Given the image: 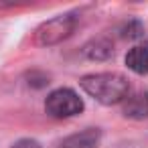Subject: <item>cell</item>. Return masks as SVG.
<instances>
[{
  "label": "cell",
  "instance_id": "8992f818",
  "mask_svg": "<svg viewBox=\"0 0 148 148\" xmlns=\"http://www.w3.org/2000/svg\"><path fill=\"white\" fill-rule=\"evenodd\" d=\"M83 55L91 61H106L114 55V45L108 39H91L89 43H85L83 47Z\"/></svg>",
  "mask_w": 148,
  "mask_h": 148
},
{
  "label": "cell",
  "instance_id": "ba28073f",
  "mask_svg": "<svg viewBox=\"0 0 148 148\" xmlns=\"http://www.w3.org/2000/svg\"><path fill=\"white\" fill-rule=\"evenodd\" d=\"M10 148H41V144L37 140H31V138H23V140H16Z\"/></svg>",
  "mask_w": 148,
  "mask_h": 148
},
{
  "label": "cell",
  "instance_id": "9c48e42d",
  "mask_svg": "<svg viewBox=\"0 0 148 148\" xmlns=\"http://www.w3.org/2000/svg\"><path fill=\"white\" fill-rule=\"evenodd\" d=\"M126 31H128V33H126L124 37H128V39H136V37L142 35V27H140L138 23H130V25L126 27Z\"/></svg>",
  "mask_w": 148,
  "mask_h": 148
},
{
  "label": "cell",
  "instance_id": "7a4b0ae2",
  "mask_svg": "<svg viewBox=\"0 0 148 148\" xmlns=\"http://www.w3.org/2000/svg\"><path fill=\"white\" fill-rule=\"evenodd\" d=\"M77 27V16L75 14H59L47 23H43L35 31V43L39 47H53L59 45L61 41L69 39Z\"/></svg>",
  "mask_w": 148,
  "mask_h": 148
},
{
  "label": "cell",
  "instance_id": "6da1fadb",
  "mask_svg": "<svg viewBox=\"0 0 148 148\" xmlns=\"http://www.w3.org/2000/svg\"><path fill=\"white\" fill-rule=\"evenodd\" d=\"M81 89L103 106L124 103L130 97V81L120 73H89L79 81Z\"/></svg>",
  "mask_w": 148,
  "mask_h": 148
},
{
  "label": "cell",
  "instance_id": "52a82bcc",
  "mask_svg": "<svg viewBox=\"0 0 148 148\" xmlns=\"http://www.w3.org/2000/svg\"><path fill=\"white\" fill-rule=\"evenodd\" d=\"M97 140H99V130L97 128H87L79 134L69 136L63 142V146L65 148H95Z\"/></svg>",
  "mask_w": 148,
  "mask_h": 148
},
{
  "label": "cell",
  "instance_id": "277c9868",
  "mask_svg": "<svg viewBox=\"0 0 148 148\" xmlns=\"http://www.w3.org/2000/svg\"><path fill=\"white\" fill-rule=\"evenodd\" d=\"M124 118L130 120H146L148 118V91L130 93V97L122 103Z\"/></svg>",
  "mask_w": 148,
  "mask_h": 148
},
{
  "label": "cell",
  "instance_id": "5b68a950",
  "mask_svg": "<svg viewBox=\"0 0 148 148\" xmlns=\"http://www.w3.org/2000/svg\"><path fill=\"white\" fill-rule=\"evenodd\" d=\"M126 65H128L130 71L138 73V75H146L148 73V41L134 45L126 53Z\"/></svg>",
  "mask_w": 148,
  "mask_h": 148
},
{
  "label": "cell",
  "instance_id": "30bf717a",
  "mask_svg": "<svg viewBox=\"0 0 148 148\" xmlns=\"http://www.w3.org/2000/svg\"><path fill=\"white\" fill-rule=\"evenodd\" d=\"M61 148H65V146H61Z\"/></svg>",
  "mask_w": 148,
  "mask_h": 148
},
{
  "label": "cell",
  "instance_id": "3957f363",
  "mask_svg": "<svg viewBox=\"0 0 148 148\" xmlns=\"http://www.w3.org/2000/svg\"><path fill=\"white\" fill-rule=\"evenodd\" d=\"M45 110L49 116L53 118H73L77 114H81L83 110V99L69 87H59L55 91H51L45 99Z\"/></svg>",
  "mask_w": 148,
  "mask_h": 148
}]
</instances>
